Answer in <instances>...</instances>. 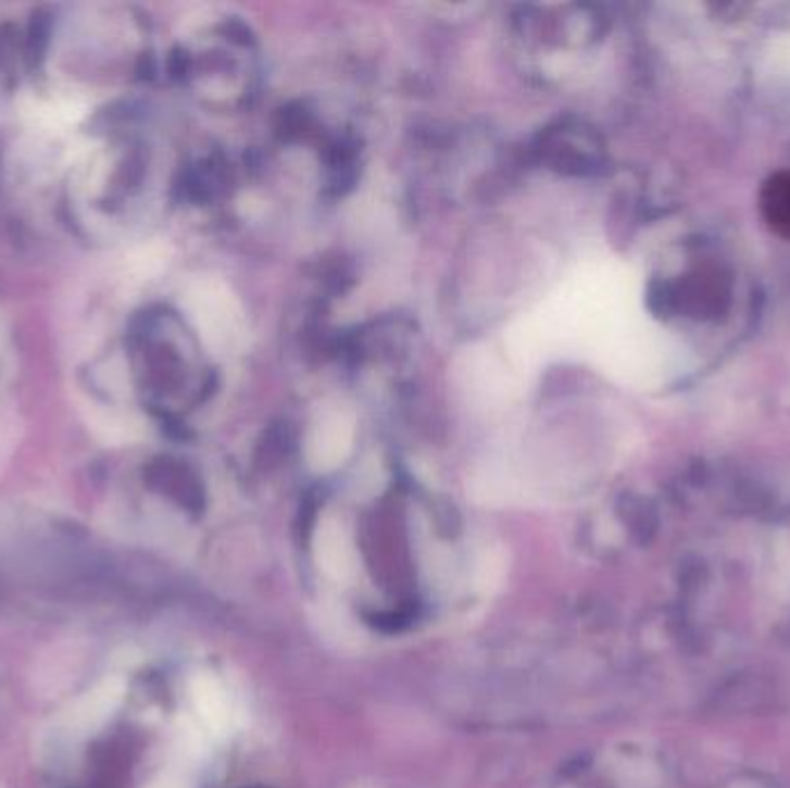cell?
<instances>
[{
	"label": "cell",
	"instance_id": "1",
	"mask_svg": "<svg viewBox=\"0 0 790 788\" xmlns=\"http://www.w3.org/2000/svg\"><path fill=\"white\" fill-rule=\"evenodd\" d=\"M761 207L769 227L790 238V172H781L765 183Z\"/></svg>",
	"mask_w": 790,
	"mask_h": 788
}]
</instances>
